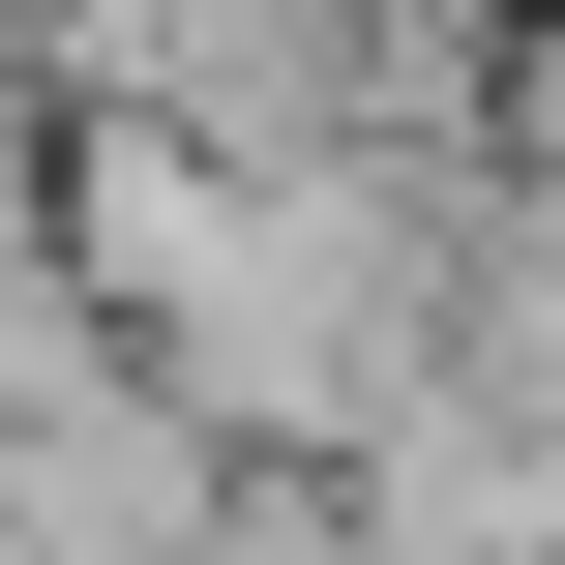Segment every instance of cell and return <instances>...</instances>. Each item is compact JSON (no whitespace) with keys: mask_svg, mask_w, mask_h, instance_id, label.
Listing matches in <instances>:
<instances>
[{"mask_svg":"<svg viewBox=\"0 0 565 565\" xmlns=\"http://www.w3.org/2000/svg\"><path fill=\"white\" fill-rule=\"evenodd\" d=\"M536 119H565V89H536Z\"/></svg>","mask_w":565,"mask_h":565,"instance_id":"cell-1","label":"cell"}]
</instances>
